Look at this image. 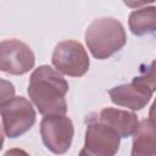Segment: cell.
Listing matches in <instances>:
<instances>
[{
    "mask_svg": "<svg viewBox=\"0 0 156 156\" xmlns=\"http://www.w3.org/2000/svg\"><path fill=\"white\" fill-rule=\"evenodd\" d=\"M84 38L90 54L98 60L111 57L127 43L123 24L113 17L94 20L88 26Z\"/></svg>",
    "mask_w": 156,
    "mask_h": 156,
    "instance_id": "7a4b0ae2",
    "label": "cell"
},
{
    "mask_svg": "<svg viewBox=\"0 0 156 156\" xmlns=\"http://www.w3.org/2000/svg\"><path fill=\"white\" fill-rule=\"evenodd\" d=\"M108 95L115 105L127 107L133 111L144 108L152 98V93L141 88L134 82L113 87L108 90Z\"/></svg>",
    "mask_w": 156,
    "mask_h": 156,
    "instance_id": "ba28073f",
    "label": "cell"
},
{
    "mask_svg": "<svg viewBox=\"0 0 156 156\" xmlns=\"http://www.w3.org/2000/svg\"><path fill=\"white\" fill-rule=\"evenodd\" d=\"M51 62L57 72L69 77L84 76L90 66L87 50L76 40L60 41L54 49Z\"/></svg>",
    "mask_w": 156,
    "mask_h": 156,
    "instance_id": "5b68a950",
    "label": "cell"
},
{
    "mask_svg": "<svg viewBox=\"0 0 156 156\" xmlns=\"http://www.w3.org/2000/svg\"><path fill=\"white\" fill-rule=\"evenodd\" d=\"M2 132L6 136L15 139L27 133L37 119V113L32 104L23 96H13L1 104Z\"/></svg>",
    "mask_w": 156,
    "mask_h": 156,
    "instance_id": "3957f363",
    "label": "cell"
},
{
    "mask_svg": "<svg viewBox=\"0 0 156 156\" xmlns=\"http://www.w3.org/2000/svg\"><path fill=\"white\" fill-rule=\"evenodd\" d=\"M132 82L154 94V91H156V60L151 61L146 67L141 66L140 74L134 77Z\"/></svg>",
    "mask_w": 156,
    "mask_h": 156,
    "instance_id": "7c38bea8",
    "label": "cell"
},
{
    "mask_svg": "<svg viewBox=\"0 0 156 156\" xmlns=\"http://www.w3.org/2000/svg\"><path fill=\"white\" fill-rule=\"evenodd\" d=\"M95 118L108 127L113 128L121 138H128L133 135L138 127H139V121L138 116L134 112H129L126 110L121 108H113V107H106L102 108Z\"/></svg>",
    "mask_w": 156,
    "mask_h": 156,
    "instance_id": "9c48e42d",
    "label": "cell"
},
{
    "mask_svg": "<svg viewBox=\"0 0 156 156\" xmlns=\"http://www.w3.org/2000/svg\"><path fill=\"white\" fill-rule=\"evenodd\" d=\"M35 65L32 49L18 39L2 40L0 44V69L13 76L29 72Z\"/></svg>",
    "mask_w": 156,
    "mask_h": 156,
    "instance_id": "52a82bcc",
    "label": "cell"
},
{
    "mask_svg": "<svg viewBox=\"0 0 156 156\" xmlns=\"http://www.w3.org/2000/svg\"><path fill=\"white\" fill-rule=\"evenodd\" d=\"M1 84H2V88H1V104H5L6 101L11 100L15 95V88L12 85V83L5 80V79H1Z\"/></svg>",
    "mask_w": 156,
    "mask_h": 156,
    "instance_id": "4fadbf2b",
    "label": "cell"
},
{
    "mask_svg": "<svg viewBox=\"0 0 156 156\" xmlns=\"http://www.w3.org/2000/svg\"><path fill=\"white\" fill-rule=\"evenodd\" d=\"M130 156H156V127L150 119H143L133 134Z\"/></svg>",
    "mask_w": 156,
    "mask_h": 156,
    "instance_id": "30bf717a",
    "label": "cell"
},
{
    "mask_svg": "<svg viewBox=\"0 0 156 156\" xmlns=\"http://www.w3.org/2000/svg\"><path fill=\"white\" fill-rule=\"evenodd\" d=\"M128 26L135 37L156 35V6H144L130 12Z\"/></svg>",
    "mask_w": 156,
    "mask_h": 156,
    "instance_id": "8fae6325",
    "label": "cell"
},
{
    "mask_svg": "<svg viewBox=\"0 0 156 156\" xmlns=\"http://www.w3.org/2000/svg\"><path fill=\"white\" fill-rule=\"evenodd\" d=\"M69 85L60 72L48 65L39 66L33 71L28 84V95L43 116L60 115L67 112L66 94Z\"/></svg>",
    "mask_w": 156,
    "mask_h": 156,
    "instance_id": "6da1fadb",
    "label": "cell"
},
{
    "mask_svg": "<svg viewBox=\"0 0 156 156\" xmlns=\"http://www.w3.org/2000/svg\"><path fill=\"white\" fill-rule=\"evenodd\" d=\"M119 144L121 136L113 128L90 116L85 129L84 147L78 156H115Z\"/></svg>",
    "mask_w": 156,
    "mask_h": 156,
    "instance_id": "277c9868",
    "label": "cell"
},
{
    "mask_svg": "<svg viewBox=\"0 0 156 156\" xmlns=\"http://www.w3.org/2000/svg\"><path fill=\"white\" fill-rule=\"evenodd\" d=\"M2 156H30V155L27 151H24L23 149L13 147V149H9L7 151H5V154Z\"/></svg>",
    "mask_w": 156,
    "mask_h": 156,
    "instance_id": "5bb4252c",
    "label": "cell"
},
{
    "mask_svg": "<svg viewBox=\"0 0 156 156\" xmlns=\"http://www.w3.org/2000/svg\"><path fill=\"white\" fill-rule=\"evenodd\" d=\"M74 127L66 116H45L40 122V136L49 151L56 155L65 154L72 144Z\"/></svg>",
    "mask_w": 156,
    "mask_h": 156,
    "instance_id": "8992f818",
    "label": "cell"
},
{
    "mask_svg": "<svg viewBox=\"0 0 156 156\" xmlns=\"http://www.w3.org/2000/svg\"><path fill=\"white\" fill-rule=\"evenodd\" d=\"M126 4H127V2H126ZM144 4H145V2H140V4H136V6H138V5H144ZM127 5H135V4H127Z\"/></svg>",
    "mask_w": 156,
    "mask_h": 156,
    "instance_id": "2e32d148",
    "label": "cell"
},
{
    "mask_svg": "<svg viewBox=\"0 0 156 156\" xmlns=\"http://www.w3.org/2000/svg\"><path fill=\"white\" fill-rule=\"evenodd\" d=\"M149 119L156 127V98H155L152 105L150 106V110H149Z\"/></svg>",
    "mask_w": 156,
    "mask_h": 156,
    "instance_id": "9a60e30c",
    "label": "cell"
}]
</instances>
